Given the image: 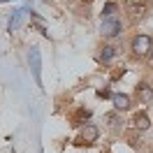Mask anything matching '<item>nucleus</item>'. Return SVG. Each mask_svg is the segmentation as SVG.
Returning a JSON list of instances; mask_svg holds the SVG:
<instances>
[{
	"label": "nucleus",
	"mask_w": 153,
	"mask_h": 153,
	"mask_svg": "<svg viewBox=\"0 0 153 153\" xmlns=\"http://www.w3.org/2000/svg\"><path fill=\"white\" fill-rule=\"evenodd\" d=\"M151 65H153V49H151Z\"/></svg>",
	"instance_id": "obj_12"
},
{
	"label": "nucleus",
	"mask_w": 153,
	"mask_h": 153,
	"mask_svg": "<svg viewBox=\"0 0 153 153\" xmlns=\"http://www.w3.org/2000/svg\"><path fill=\"white\" fill-rule=\"evenodd\" d=\"M132 10L137 14H144L146 12V0H132Z\"/></svg>",
	"instance_id": "obj_10"
},
{
	"label": "nucleus",
	"mask_w": 153,
	"mask_h": 153,
	"mask_svg": "<svg viewBox=\"0 0 153 153\" xmlns=\"http://www.w3.org/2000/svg\"><path fill=\"white\" fill-rule=\"evenodd\" d=\"M153 49V42L149 35H137V37L132 39V51L137 53V56H146V53H151Z\"/></svg>",
	"instance_id": "obj_1"
},
{
	"label": "nucleus",
	"mask_w": 153,
	"mask_h": 153,
	"mask_svg": "<svg viewBox=\"0 0 153 153\" xmlns=\"http://www.w3.org/2000/svg\"><path fill=\"white\" fill-rule=\"evenodd\" d=\"M116 10H118V7H116V2H107L105 10H102V12H105V19H111V16L116 14Z\"/></svg>",
	"instance_id": "obj_9"
},
{
	"label": "nucleus",
	"mask_w": 153,
	"mask_h": 153,
	"mask_svg": "<svg viewBox=\"0 0 153 153\" xmlns=\"http://www.w3.org/2000/svg\"><path fill=\"white\" fill-rule=\"evenodd\" d=\"M97 128L95 125H86V128H84V132H81V137H84V142H95L97 139Z\"/></svg>",
	"instance_id": "obj_5"
},
{
	"label": "nucleus",
	"mask_w": 153,
	"mask_h": 153,
	"mask_svg": "<svg viewBox=\"0 0 153 153\" xmlns=\"http://www.w3.org/2000/svg\"><path fill=\"white\" fill-rule=\"evenodd\" d=\"M23 12H26V10H19V12H14V16L10 19V30H16V26H19L21 16H23Z\"/></svg>",
	"instance_id": "obj_8"
},
{
	"label": "nucleus",
	"mask_w": 153,
	"mask_h": 153,
	"mask_svg": "<svg viewBox=\"0 0 153 153\" xmlns=\"http://www.w3.org/2000/svg\"><path fill=\"white\" fill-rule=\"evenodd\" d=\"M100 58H102L105 63H109V60L114 58V47H105V49H102V53H100Z\"/></svg>",
	"instance_id": "obj_11"
},
{
	"label": "nucleus",
	"mask_w": 153,
	"mask_h": 153,
	"mask_svg": "<svg viewBox=\"0 0 153 153\" xmlns=\"http://www.w3.org/2000/svg\"><path fill=\"white\" fill-rule=\"evenodd\" d=\"M30 70H33V76H35V84L42 86V60H39L37 49H30Z\"/></svg>",
	"instance_id": "obj_2"
},
{
	"label": "nucleus",
	"mask_w": 153,
	"mask_h": 153,
	"mask_svg": "<svg viewBox=\"0 0 153 153\" xmlns=\"http://www.w3.org/2000/svg\"><path fill=\"white\" fill-rule=\"evenodd\" d=\"M151 88L146 86V84H139V86H137V97H139V100H144V102H146V100H151Z\"/></svg>",
	"instance_id": "obj_6"
},
{
	"label": "nucleus",
	"mask_w": 153,
	"mask_h": 153,
	"mask_svg": "<svg viewBox=\"0 0 153 153\" xmlns=\"http://www.w3.org/2000/svg\"><path fill=\"white\" fill-rule=\"evenodd\" d=\"M111 100H114V107H116V109H128V107H130V97L123 95V93L111 95Z\"/></svg>",
	"instance_id": "obj_4"
},
{
	"label": "nucleus",
	"mask_w": 153,
	"mask_h": 153,
	"mask_svg": "<svg viewBox=\"0 0 153 153\" xmlns=\"http://www.w3.org/2000/svg\"><path fill=\"white\" fill-rule=\"evenodd\" d=\"M102 33H105L107 37H116L118 33H121V21L111 16V19H105L102 21Z\"/></svg>",
	"instance_id": "obj_3"
},
{
	"label": "nucleus",
	"mask_w": 153,
	"mask_h": 153,
	"mask_svg": "<svg viewBox=\"0 0 153 153\" xmlns=\"http://www.w3.org/2000/svg\"><path fill=\"white\" fill-rule=\"evenodd\" d=\"M134 125H137L139 130H146V128L151 125V121H149V116H146V114H137V116H134Z\"/></svg>",
	"instance_id": "obj_7"
}]
</instances>
